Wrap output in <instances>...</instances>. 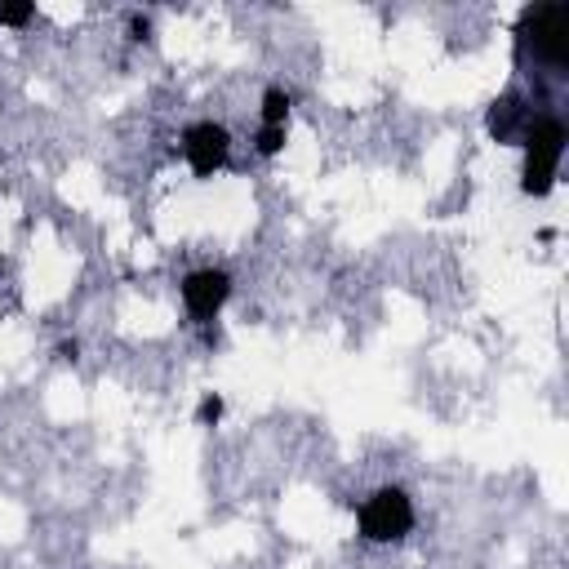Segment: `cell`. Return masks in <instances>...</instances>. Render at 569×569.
<instances>
[{
    "label": "cell",
    "instance_id": "cell-1",
    "mask_svg": "<svg viewBox=\"0 0 569 569\" xmlns=\"http://www.w3.org/2000/svg\"><path fill=\"white\" fill-rule=\"evenodd\" d=\"M520 58H533L551 76H565L569 67V4H533L520 13L516 27Z\"/></svg>",
    "mask_w": 569,
    "mask_h": 569
},
{
    "label": "cell",
    "instance_id": "cell-2",
    "mask_svg": "<svg viewBox=\"0 0 569 569\" xmlns=\"http://www.w3.org/2000/svg\"><path fill=\"white\" fill-rule=\"evenodd\" d=\"M525 164H520V191L542 200L556 187L560 160H565V124L556 116H538L525 133Z\"/></svg>",
    "mask_w": 569,
    "mask_h": 569
},
{
    "label": "cell",
    "instance_id": "cell-3",
    "mask_svg": "<svg viewBox=\"0 0 569 569\" xmlns=\"http://www.w3.org/2000/svg\"><path fill=\"white\" fill-rule=\"evenodd\" d=\"M413 498L400 485H382L356 507V529L365 542H400L413 529Z\"/></svg>",
    "mask_w": 569,
    "mask_h": 569
},
{
    "label": "cell",
    "instance_id": "cell-4",
    "mask_svg": "<svg viewBox=\"0 0 569 569\" xmlns=\"http://www.w3.org/2000/svg\"><path fill=\"white\" fill-rule=\"evenodd\" d=\"M227 151H231V133L218 120H196V124L182 129V156H187L196 178L218 173L227 164Z\"/></svg>",
    "mask_w": 569,
    "mask_h": 569
},
{
    "label": "cell",
    "instance_id": "cell-5",
    "mask_svg": "<svg viewBox=\"0 0 569 569\" xmlns=\"http://www.w3.org/2000/svg\"><path fill=\"white\" fill-rule=\"evenodd\" d=\"M227 298H231V276L222 267H200L182 280V307L196 325H209L227 307Z\"/></svg>",
    "mask_w": 569,
    "mask_h": 569
},
{
    "label": "cell",
    "instance_id": "cell-6",
    "mask_svg": "<svg viewBox=\"0 0 569 569\" xmlns=\"http://www.w3.org/2000/svg\"><path fill=\"white\" fill-rule=\"evenodd\" d=\"M538 116H533V107L520 98V93H502L493 107H489V138L493 142H525V133H529V124H533Z\"/></svg>",
    "mask_w": 569,
    "mask_h": 569
},
{
    "label": "cell",
    "instance_id": "cell-7",
    "mask_svg": "<svg viewBox=\"0 0 569 569\" xmlns=\"http://www.w3.org/2000/svg\"><path fill=\"white\" fill-rule=\"evenodd\" d=\"M289 111H293L289 89H267L262 93V124L267 129H289Z\"/></svg>",
    "mask_w": 569,
    "mask_h": 569
},
{
    "label": "cell",
    "instance_id": "cell-8",
    "mask_svg": "<svg viewBox=\"0 0 569 569\" xmlns=\"http://www.w3.org/2000/svg\"><path fill=\"white\" fill-rule=\"evenodd\" d=\"M222 413H227V400H222L218 391H209V396L200 400V409H196V422H200V427H213V422H222Z\"/></svg>",
    "mask_w": 569,
    "mask_h": 569
},
{
    "label": "cell",
    "instance_id": "cell-9",
    "mask_svg": "<svg viewBox=\"0 0 569 569\" xmlns=\"http://www.w3.org/2000/svg\"><path fill=\"white\" fill-rule=\"evenodd\" d=\"M284 133H289V129H267V124H258V156H280V151H284Z\"/></svg>",
    "mask_w": 569,
    "mask_h": 569
},
{
    "label": "cell",
    "instance_id": "cell-10",
    "mask_svg": "<svg viewBox=\"0 0 569 569\" xmlns=\"http://www.w3.org/2000/svg\"><path fill=\"white\" fill-rule=\"evenodd\" d=\"M36 18V4H0V22L4 27H27Z\"/></svg>",
    "mask_w": 569,
    "mask_h": 569
},
{
    "label": "cell",
    "instance_id": "cell-11",
    "mask_svg": "<svg viewBox=\"0 0 569 569\" xmlns=\"http://www.w3.org/2000/svg\"><path fill=\"white\" fill-rule=\"evenodd\" d=\"M129 27H133V40H151V18L147 13H133Z\"/></svg>",
    "mask_w": 569,
    "mask_h": 569
},
{
    "label": "cell",
    "instance_id": "cell-12",
    "mask_svg": "<svg viewBox=\"0 0 569 569\" xmlns=\"http://www.w3.org/2000/svg\"><path fill=\"white\" fill-rule=\"evenodd\" d=\"M58 351H62V356H67V360H76V356H80V342H62V347H58Z\"/></svg>",
    "mask_w": 569,
    "mask_h": 569
}]
</instances>
